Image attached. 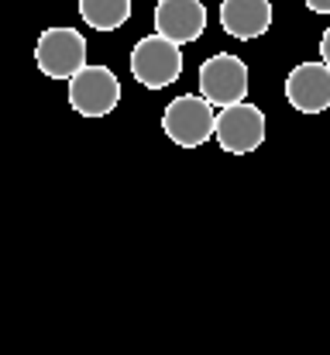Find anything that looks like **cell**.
Here are the masks:
<instances>
[{
    "label": "cell",
    "mask_w": 330,
    "mask_h": 355,
    "mask_svg": "<svg viewBox=\"0 0 330 355\" xmlns=\"http://www.w3.org/2000/svg\"><path fill=\"white\" fill-rule=\"evenodd\" d=\"M200 94H203L214 107L241 104V101L248 97V66H244V59H237V55H230V52L210 55V59L200 66Z\"/></svg>",
    "instance_id": "cell-5"
},
{
    "label": "cell",
    "mask_w": 330,
    "mask_h": 355,
    "mask_svg": "<svg viewBox=\"0 0 330 355\" xmlns=\"http://www.w3.org/2000/svg\"><path fill=\"white\" fill-rule=\"evenodd\" d=\"M207 28L203 0H158L155 3V31L176 45L196 42Z\"/></svg>",
    "instance_id": "cell-8"
},
{
    "label": "cell",
    "mask_w": 330,
    "mask_h": 355,
    "mask_svg": "<svg viewBox=\"0 0 330 355\" xmlns=\"http://www.w3.org/2000/svg\"><path fill=\"white\" fill-rule=\"evenodd\" d=\"M80 14L97 31H117L131 17V0H80Z\"/></svg>",
    "instance_id": "cell-10"
},
{
    "label": "cell",
    "mask_w": 330,
    "mask_h": 355,
    "mask_svg": "<svg viewBox=\"0 0 330 355\" xmlns=\"http://www.w3.org/2000/svg\"><path fill=\"white\" fill-rule=\"evenodd\" d=\"M35 62L48 80H73L86 66V42L76 28H45L35 45Z\"/></svg>",
    "instance_id": "cell-3"
},
{
    "label": "cell",
    "mask_w": 330,
    "mask_h": 355,
    "mask_svg": "<svg viewBox=\"0 0 330 355\" xmlns=\"http://www.w3.org/2000/svg\"><path fill=\"white\" fill-rule=\"evenodd\" d=\"M162 128H165V135H169L176 145L196 148V145H203V141L214 138V131H217V111H214V104H210L203 94H200V97L186 94V97H176V101L165 107Z\"/></svg>",
    "instance_id": "cell-2"
},
{
    "label": "cell",
    "mask_w": 330,
    "mask_h": 355,
    "mask_svg": "<svg viewBox=\"0 0 330 355\" xmlns=\"http://www.w3.org/2000/svg\"><path fill=\"white\" fill-rule=\"evenodd\" d=\"M120 101V83L107 66H83L69 80V107L83 118H104Z\"/></svg>",
    "instance_id": "cell-4"
},
{
    "label": "cell",
    "mask_w": 330,
    "mask_h": 355,
    "mask_svg": "<svg viewBox=\"0 0 330 355\" xmlns=\"http://www.w3.org/2000/svg\"><path fill=\"white\" fill-rule=\"evenodd\" d=\"M131 73L141 87L148 90H162V87H172L183 73V52L176 42H169L165 35H148L134 45L131 52Z\"/></svg>",
    "instance_id": "cell-1"
},
{
    "label": "cell",
    "mask_w": 330,
    "mask_h": 355,
    "mask_svg": "<svg viewBox=\"0 0 330 355\" xmlns=\"http://www.w3.org/2000/svg\"><path fill=\"white\" fill-rule=\"evenodd\" d=\"M286 101L303 114H320L330 107V66L303 62L286 76Z\"/></svg>",
    "instance_id": "cell-7"
},
{
    "label": "cell",
    "mask_w": 330,
    "mask_h": 355,
    "mask_svg": "<svg viewBox=\"0 0 330 355\" xmlns=\"http://www.w3.org/2000/svg\"><path fill=\"white\" fill-rule=\"evenodd\" d=\"M313 14H330V0H303Z\"/></svg>",
    "instance_id": "cell-11"
},
{
    "label": "cell",
    "mask_w": 330,
    "mask_h": 355,
    "mask_svg": "<svg viewBox=\"0 0 330 355\" xmlns=\"http://www.w3.org/2000/svg\"><path fill=\"white\" fill-rule=\"evenodd\" d=\"M220 24L230 38H258L272 28V0H220Z\"/></svg>",
    "instance_id": "cell-9"
},
{
    "label": "cell",
    "mask_w": 330,
    "mask_h": 355,
    "mask_svg": "<svg viewBox=\"0 0 330 355\" xmlns=\"http://www.w3.org/2000/svg\"><path fill=\"white\" fill-rule=\"evenodd\" d=\"M214 138L220 141V148L227 155H248L265 141V114L255 104H244V101L220 107Z\"/></svg>",
    "instance_id": "cell-6"
},
{
    "label": "cell",
    "mask_w": 330,
    "mask_h": 355,
    "mask_svg": "<svg viewBox=\"0 0 330 355\" xmlns=\"http://www.w3.org/2000/svg\"><path fill=\"white\" fill-rule=\"evenodd\" d=\"M320 62L330 66V28L324 31V38H320Z\"/></svg>",
    "instance_id": "cell-12"
}]
</instances>
